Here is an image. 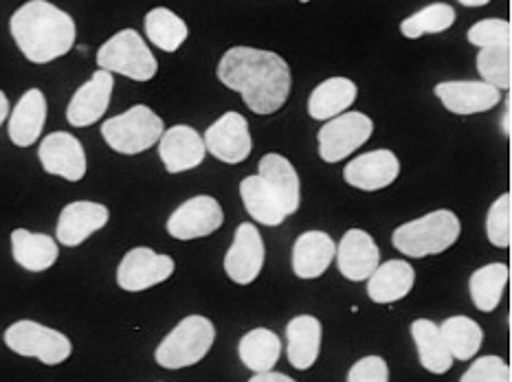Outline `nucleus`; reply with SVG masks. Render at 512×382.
<instances>
[{"label":"nucleus","mask_w":512,"mask_h":382,"mask_svg":"<svg viewBox=\"0 0 512 382\" xmlns=\"http://www.w3.org/2000/svg\"><path fill=\"white\" fill-rule=\"evenodd\" d=\"M218 80L242 95L255 115H273L288 101L291 69L282 55L253 47H233L218 64Z\"/></svg>","instance_id":"obj_1"},{"label":"nucleus","mask_w":512,"mask_h":382,"mask_svg":"<svg viewBox=\"0 0 512 382\" xmlns=\"http://www.w3.org/2000/svg\"><path fill=\"white\" fill-rule=\"evenodd\" d=\"M11 38L33 64L64 58L77 38L75 20L49 0H29L18 7L9 22Z\"/></svg>","instance_id":"obj_2"},{"label":"nucleus","mask_w":512,"mask_h":382,"mask_svg":"<svg viewBox=\"0 0 512 382\" xmlns=\"http://www.w3.org/2000/svg\"><path fill=\"white\" fill-rule=\"evenodd\" d=\"M460 233V218L449 209H438L418 220L400 224L392 235V244L407 257H429L449 251L458 242Z\"/></svg>","instance_id":"obj_3"},{"label":"nucleus","mask_w":512,"mask_h":382,"mask_svg":"<svg viewBox=\"0 0 512 382\" xmlns=\"http://www.w3.org/2000/svg\"><path fill=\"white\" fill-rule=\"evenodd\" d=\"M97 66L135 82H150L159 71L157 58L135 29H124L106 40L97 51Z\"/></svg>","instance_id":"obj_4"},{"label":"nucleus","mask_w":512,"mask_h":382,"mask_svg":"<svg viewBox=\"0 0 512 382\" xmlns=\"http://www.w3.org/2000/svg\"><path fill=\"white\" fill-rule=\"evenodd\" d=\"M163 119L148 106H132L124 115L102 123V137L110 150L135 156L150 150L163 137Z\"/></svg>","instance_id":"obj_5"},{"label":"nucleus","mask_w":512,"mask_h":382,"mask_svg":"<svg viewBox=\"0 0 512 382\" xmlns=\"http://www.w3.org/2000/svg\"><path fill=\"white\" fill-rule=\"evenodd\" d=\"M216 341L214 323L200 314L185 317L157 347V363L163 369H183L203 361Z\"/></svg>","instance_id":"obj_6"},{"label":"nucleus","mask_w":512,"mask_h":382,"mask_svg":"<svg viewBox=\"0 0 512 382\" xmlns=\"http://www.w3.org/2000/svg\"><path fill=\"white\" fill-rule=\"evenodd\" d=\"M5 345L11 352L27 358H38L44 365H62L71 356L69 336L47 328L36 321H16L5 332Z\"/></svg>","instance_id":"obj_7"},{"label":"nucleus","mask_w":512,"mask_h":382,"mask_svg":"<svg viewBox=\"0 0 512 382\" xmlns=\"http://www.w3.org/2000/svg\"><path fill=\"white\" fill-rule=\"evenodd\" d=\"M374 121L363 112H343L319 130V156L326 163H339L370 141Z\"/></svg>","instance_id":"obj_8"},{"label":"nucleus","mask_w":512,"mask_h":382,"mask_svg":"<svg viewBox=\"0 0 512 382\" xmlns=\"http://www.w3.org/2000/svg\"><path fill=\"white\" fill-rule=\"evenodd\" d=\"M205 150L227 165L244 163L253 152V139L249 121L240 112H225L218 121L211 123L205 137Z\"/></svg>","instance_id":"obj_9"},{"label":"nucleus","mask_w":512,"mask_h":382,"mask_svg":"<svg viewBox=\"0 0 512 382\" xmlns=\"http://www.w3.org/2000/svg\"><path fill=\"white\" fill-rule=\"evenodd\" d=\"M172 273L174 260L170 255H159L148 246H137L119 262L117 284L128 292H141L168 282Z\"/></svg>","instance_id":"obj_10"},{"label":"nucleus","mask_w":512,"mask_h":382,"mask_svg":"<svg viewBox=\"0 0 512 382\" xmlns=\"http://www.w3.org/2000/svg\"><path fill=\"white\" fill-rule=\"evenodd\" d=\"M222 222H225V213H222L216 198L194 196L172 213L165 229H168L174 240L187 242L216 233L222 227Z\"/></svg>","instance_id":"obj_11"},{"label":"nucleus","mask_w":512,"mask_h":382,"mask_svg":"<svg viewBox=\"0 0 512 382\" xmlns=\"http://www.w3.org/2000/svg\"><path fill=\"white\" fill-rule=\"evenodd\" d=\"M38 159L44 172L69 183H80L86 176L84 145L69 132H51L49 137H44L38 148Z\"/></svg>","instance_id":"obj_12"},{"label":"nucleus","mask_w":512,"mask_h":382,"mask_svg":"<svg viewBox=\"0 0 512 382\" xmlns=\"http://www.w3.org/2000/svg\"><path fill=\"white\" fill-rule=\"evenodd\" d=\"M115 77L108 71H95V75L77 88L71 97V104L66 108V121L73 128H88L97 123L106 115L110 106V97H113Z\"/></svg>","instance_id":"obj_13"},{"label":"nucleus","mask_w":512,"mask_h":382,"mask_svg":"<svg viewBox=\"0 0 512 382\" xmlns=\"http://www.w3.org/2000/svg\"><path fill=\"white\" fill-rule=\"evenodd\" d=\"M264 266V242L258 227L244 222L236 231L231 249L225 255V271L231 282L249 286L258 279Z\"/></svg>","instance_id":"obj_14"},{"label":"nucleus","mask_w":512,"mask_h":382,"mask_svg":"<svg viewBox=\"0 0 512 382\" xmlns=\"http://www.w3.org/2000/svg\"><path fill=\"white\" fill-rule=\"evenodd\" d=\"M110 220L108 207L99 205L91 200H77L66 205L58 218V227H55V238L60 244L75 249V246L84 244L93 233L102 231Z\"/></svg>","instance_id":"obj_15"},{"label":"nucleus","mask_w":512,"mask_h":382,"mask_svg":"<svg viewBox=\"0 0 512 382\" xmlns=\"http://www.w3.org/2000/svg\"><path fill=\"white\" fill-rule=\"evenodd\" d=\"M400 174V161L394 152L374 150L356 156L345 165V183L361 191H381L392 185Z\"/></svg>","instance_id":"obj_16"},{"label":"nucleus","mask_w":512,"mask_h":382,"mask_svg":"<svg viewBox=\"0 0 512 382\" xmlns=\"http://www.w3.org/2000/svg\"><path fill=\"white\" fill-rule=\"evenodd\" d=\"M335 257L339 273L350 282H365L381 264V251L376 242L370 233L361 229H350L343 235Z\"/></svg>","instance_id":"obj_17"},{"label":"nucleus","mask_w":512,"mask_h":382,"mask_svg":"<svg viewBox=\"0 0 512 382\" xmlns=\"http://www.w3.org/2000/svg\"><path fill=\"white\" fill-rule=\"evenodd\" d=\"M205 143L192 126H172L159 139V156L170 174H183L205 161Z\"/></svg>","instance_id":"obj_18"},{"label":"nucleus","mask_w":512,"mask_h":382,"mask_svg":"<svg viewBox=\"0 0 512 382\" xmlns=\"http://www.w3.org/2000/svg\"><path fill=\"white\" fill-rule=\"evenodd\" d=\"M436 97L453 115H477L493 110L502 101V91L486 82H442L436 86Z\"/></svg>","instance_id":"obj_19"},{"label":"nucleus","mask_w":512,"mask_h":382,"mask_svg":"<svg viewBox=\"0 0 512 382\" xmlns=\"http://www.w3.org/2000/svg\"><path fill=\"white\" fill-rule=\"evenodd\" d=\"M47 123V97L40 88H29L9 117V139L18 148H31L42 137Z\"/></svg>","instance_id":"obj_20"},{"label":"nucleus","mask_w":512,"mask_h":382,"mask_svg":"<svg viewBox=\"0 0 512 382\" xmlns=\"http://www.w3.org/2000/svg\"><path fill=\"white\" fill-rule=\"evenodd\" d=\"M337 244L324 231H306L293 246V273L299 279H317L335 262Z\"/></svg>","instance_id":"obj_21"},{"label":"nucleus","mask_w":512,"mask_h":382,"mask_svg":"<svg viewBox=\"0 0 512 382\" xmlns=\"http://www.w3.org/2000/svg\"><path fill=\"white\" fill-rule=\"evenodd\" d=\"M321 350V321L310 314H299L286 325V354L299 372L313 367Z\"/></svg>","instance_id":"obj_22"},{"label":"nucleus","mask_w":512,"mask_h":382,"mask_svg":"<svg viewBox=\"0 0 512 382\" xmlns=\"http://www.w3.org/2000/svg\"><path fill=\"white\" fill-rule=\"evenodd\" d=\"M11 255L18 266L29 273H44L58 262L60 246L47 233H31L27 229L11 231Z\"/></svg>","instance_id":"obj_23"},{"label":"nucleus","mask_w":512,"mask_h":382,"mask_svg":"<svg viewBox=\"0 0 512 382\" xmlns=\"http://www.w3.org/2000/svg\"><path fill=\"white\" fill-rule=\"evenodd\" d=\"M414 284V266L405 260H392L376 266V271L367 279V295L374 303H394L405 299Z\"/></svg>","instance_id":"obj_24"},{"label":"nucleus","mask_w":512,"mask_h":382,"mask_svg":"<svg viewBox=\"0 0 512 382\" xmlns=\"http://www.w3.org/2000/svg\"><path fill=\"white\" fill-rule=\"evenodd\" d=\"M260 176L273 189L277 200L282 202L286 216H293L302 202V185H299V176L295 172L293 163L282 154H266L260 161Z\"/></svg>","instance_id":"obj_25"},{"label":"nucleus","mask_w":512,"mask_h":382,"mask_svg":"<svg viewBox=\"0 0 512 382\" xmlns=\"http://www.w3.org/2000/svg\"><path fill=\"white\" fill-rule=\"evenodd\" d=\"M359 95V88L348 77H330L321 82L308 99V115L317 121H330L348 112Z\"/></svg>","instance_id":"obj_26"},{"label":"nucleus","mask_w":512,"mask_h":382,"mask_svg":"<svg viewBox=\"0 0 512 382\" xmlns=\"http://www.w3.org/2000/svg\"><path fill=\"white\" fill-rule=\"evenodd\" d=\"M240 198L249 216L255 222L264 224V227H280V224L288 218L282 202L277 200L273 189L266 185V181L260 174L244 178L240 183Z\"/></svg>","instance_id":"obj_27"},{"label":"nucleus","mask_w":512,"mask_h":382,"mask_svg":"<svg viewBox=\"0 0 512 382\" xmlns=\"http://www.w3.org/2000/svg\"><path fill=\"white\" fill-rule=\"evenodd\" d=\"M411 336H414L420 365L431 374H447L453 367V356L438 325L429 319H418L411 323Z\"/></svg>","instance_id":"obj_28"},{"label":"nucleus","mask_w":512,"mask_h":382,"mask_svg":"<svg viewBox=\"0 0 512 382\" xmlns=\"http://www.w3.org/2000/svg\"><path fill=\"white\" fill-rule=\"evenodd\" d=\"M238 354H240L242 365L251 369L253 374L273 372V367L277 365V361H280L282 343L277 339L275 332L258 328L242 336L238 345Z\"/></svg>","instance_id":"obj_29"},{"label":"nucleus","mask_w":512,"mask_h":382,"mask_svg":"<svg viewBox=\"0 0 512 382\" xmlns=\"http://www.w3.org/2000/svg\"><path fill=\"white\" fill-rule=\"evenodd\" d=\"M510 271L506 264H486L471 275L469 279V290H471V299L475 303V308L480 312H493L499 301L504 297V290L508 284Z\"/></svg>","instance_id":"obj_30"},{"label":"nucleus","mask_w":512,"mask_h":382,"mask_svg":"<svg viewBox=\"0 0 512 382\" xmlns=\"http://www.w3.org/2000/svg\"><path fill=\"white\" fill-rule=\"evenodd\" d=\"M143 27H146L148 40L165 53H176L181 49L189 33L185 20L181 16H176L172 9L165 7L148 11L146 20H143Z\"/></svg>","instance_id":"obj_31"},{"label":"nucleus","mask_w":512,"mask_h":382,"mask_svg":"<svg viewBox=\"0 0 512 382\" xmlns=\"http://www.w3.org/2000/svg\"><path fill=\"white\" fill-rule=\"evenodd\" d=\"M438 328L451 356L458 358V361H471L482 350L484 332L477 321L469 317H449Z\"/></svg>","instance_id":"obj_32"},{"label":"nucleus","mask_w":512,"mask_h":382,"mask_svg":"<svg viewBox=\"0 0 512 382\" xmlns=\"http://www.w3.org/2000/svg\"><path fill=\"white\" fill-rule=\"evenodd\" d=\"M477 73L482 82L495 86L497 91H510L512 86V42L486 44L477 53Z\"/></svg>","instance_id":"obj_33"},{"label":"nucleus","mask_w":512,"mask_h":382,"mask_svg":"<svg viewBox=\"0 0 512 382\" xmlns=\"http://www.w3.org/2000/svg\"><path fill=\"white\" fill-rule=\"evenodd\" d=\"M455 9L449 3H431L400 22V33L409 40L433 36L453 27Z\"/></svg>","instance_id":"obj_34"},{"label":"nucleus","mask_w":512,"mask_h":382,"mask_svg":"<svg viewBox=\"0 0 512 382\" xmlns=\"http://www.w3.org/2000/svg\"><path fill=\"white\" fill-rule=\"evenodd\" d=\"M512 196H499L486 216V235L497 249H508L512 240Z\"/></svg>","instance_id":"obj_35"},{"label":"nucleus","mask_w":512,"mask_h":382,"mask_svg":"<svg viewBox=\"0 0 512 382\" xmlns=\"http://www.w3.org/2000/svg\"><path fill=\"white\" fill-rule=\"evenodd\" d=\"M510 367L499 356H482L466 369L460 382H510Z\"/></svg>","instance_id":"obj_36"},{"label":"nucleus","mask_w":512,"mask_h":382,"mask_svg":"<svg viewBox=\"0 0 512 382\" xmlns=\"http://www.w3.org/2000/svg\"><path fill=\"white\" fill-rule=\"evenodd\" d=\"M466 38H469V42L477 49H482L486 44H493V42H512V27L508 20L488 18V20L475 22Z\"/></svg>","instance_id":"obj_37"},{"label":"nucleus","mask_w":512,"mask_h":382,"mask_svg":"<svg viewBox=\"0 0 512 382\" xmlns=\"http://www.w3.org/2000/svg\"><path fill=\"white\" fill-rule=\"evenodd\" d=\"M348 382H389V367L381 356H365L352 365Z\"/></svg>","instance_id":"obj_38"},{"label":"nucleus","mask_w":512,"mask_h":382,"mask_svg":"<svg viewBox=\"0 0 512 382\" xmlns=\"http://www.w3.org/2000/svg\"><path fill=\"white\" fill-rule=\"evenodd\" d=\"M249 382H295V380H293V378H288L286 374L264 372V374H255Z\"/></svg>","instance_id":"obj_39"},{"label":"nucleus","mask_w":512,"mask_h":382,"mask_svg":"<svg viewBox=\"0 0 512 382\" xmlns=\"http://www.w3.org/2000/svg\"><path fill=\"white\" fill-rule=\"evenodd\" d=\"M510 115H512V106H510V97L506 99V110H504V117H502V130L506 137H510L512 134V121H510Z\"/></svg>","instance_id":"obj_40"},{"label":"nucleus","mask_w":512,"mask_h":382,"mask_svg":"<svg viewBox=\"0 0 512 382\" xmlns=\"http://www.w3.org/2000/svg\"><path fill=\"white\" fill-rule=\"evenodd\" d=\"M7 117H9V99L3 91H0V126L7 121Z\"/></svg>","instance_id":"obj_41"},{"label":"nucleus","mask_w":512,"mask_h":382,"mask_svg":"<svg viewBox=\"0 0 512 382\" xmlns=\"http://www.w3.org/2000/svg\"><path fill=\"white\" fill-rule=\"evenodd\" d=\"M458 3L464 7H484L491 3V0H458Z\"/></svg>","instance_id":"obj_42"}]
</instances>
